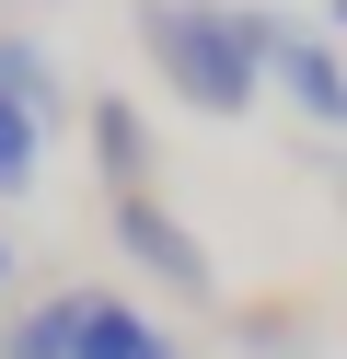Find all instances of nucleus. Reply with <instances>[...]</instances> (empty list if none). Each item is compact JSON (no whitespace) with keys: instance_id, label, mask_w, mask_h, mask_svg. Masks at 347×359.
Segmentation results:
<instances>
[{"instance_id":"obj_3","label":"nucleus","mask_w":347,"mask_h":359,"mask_svg":"<svg viewBox=\"0 0 347 359\" xmlns=\"http://www.w3.org/2000/svg\"><path fill=\"white\" fill-rule=\"evenodd\" d=\"M266 81H290V104H301L313 128H347V58L324 47V35L278 24V47H266Z\"/></svg>"},{"instance_id":"obj_5","label":"nucleus","mask_w":347,"mask_h":359,"mask_svg":"<svg viewBox=\"0 0 347 359\" xmlns=\"http://www.w3.org/2000/svg\"><path fill=\"white\" fill-rule=\"evenodd\" d=\"M93 302H104V290H46L35 313H12V325H0V359H81Z\"/></svg>"},{"instance_id":"obj_8","label":"nucleus","mask_w":347,"mask_h":359,"mask_svg":"<svg viewBox=\"0 0 347 359\" xmlns=\"http://www.w3.org/2000/svg\"><path fill=\"white\" fill-rule=\"evenodd\" d=\"M35 163H46V128L23 116L12 93H0V197H23V186H35Z\"/></svg>"},{"instance_id":"obj_1","label":"nucleus","mask_w":347,"mask_h":359,"mask_svg":"<svg viewBox=\"0 0 347 359\" xmlns=\"http://www.w3.org/2000/svg\"><path fill=\"white\" fill-rule=\"evenodd\" d=\"M139 47H151V70L197 116H254L278 12H243V0H139Z\"/></svg>"},{"instance_id":"obj_10","label":"nucleus","mask_w":347,"mask_h":359,"mask_svg":"<svg viewBox=\"0 0 347 359\" xmlns=\"http://www.w3.org/2000/svg\"><path fill=\"white\" fill-rule=\"evenodd\" d=\"M324 12H336V24H347V0H324Z\"/></svg>"},{"instance_id":"obj_11","label":"nucleus","mask_w":347,"mask_h":359,"mask_svg":"<svg viewBox=\"0 0 347 359\" xmlns=\"http://www.w3.org/2000/svg\"><path fill=\"white\" fill-rule=\"evenodd\" d=\"M336 209H347V174H336Z\"/></svg>"},{"instance_id":"obj_9","label":"nucleus","mask_w":347,"mask_h":359,"mask_svg":"<svg viewBox=\"0 0 347 359\" xmlns=\"http://www.w3.org/2000/svg\"><path fill=\"white\" fill-rule=\"evenodd\" d=\"M0 290H12V243H0Z\"/></svg>"},{"instance_id":"obj_4","label":"nucleus","mask_w":347,"mask_h":359,"mask_svg":"<svg viewBox=\"0 0 347 359\" xmlns=\"http://www.w3.org/2000/svg\"><path fill=\"white\" fill-rule=\"evenodd\" d=\"M81 140H93V174H104L116 197H151V128H139V104L128 93H104L81 116Z\"/></svg>"},{"instance_id":"obj_7","label":"nucleus","mask_w":347,"mask_h":359,"mask_svg":"<svg viewBox=\"0 0 347 359\" xmlns=\"http://www.w3.org/2000/svg\"><path fill=\"white\" fill-rule=\"evenodd\" d=\"M0 93H12L35 128H58V104H69V93H58V58H46L35 35H0Z\"/></svg>"},{"instance_id":"obj_6","label":"nucleus","mask_w":347,"mask_h":359,"mask_svg":"<svg viewBox=\"0 0 347 359\" xmlns=\"http://www.w3.org/2000/svg\"><path fill=\"white\" fill-rule=\"evenodd\" d=\"M81 359H185V348H174V336H162L139 302H116V290H104V302H93V336H81Z\"/></svg>"},{"instance_id":"obj_2","label":"nucleus","mask_w":347,"mask_h":359,"mask_svg":"<svg viewBox=\"0 0 347 359\" xmlns=\"http://www.w3.org/2000/svg\"><path fill=\"white\" fill-rule=\"evenodd\" d=\"M104 232H116V255H128L139 278H162L174 302H208V290H220V266H208V243L185 232V220L162 209V197H116V209H104Z\"/></svg>"}]
</instances>
